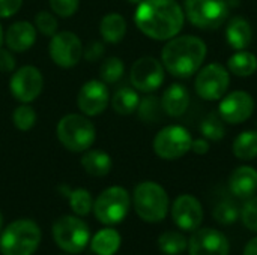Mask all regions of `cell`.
Wrapping results in <instances>:
<instances>
[{
	"instance_id": "obj_1",
	"label": "cell",
	"mask_w": 257,
	"mask_h": 255,
	"mask_svg": "<svg viewBox=\"0 0 257 255\" xmlns=\"http://www.w3.org/2000/svg\"><path fill=\"white\" fill-rule=\"evenodd\" d=\"M184 11L175 0H143L134 15L142 33L155 41L175 38L184 26Z\"/></svg>"
},
{
	"instance_id": "obj_2",
	"label": "cell",
	"mask_w": 257,
	"mask_h": 255,
	"mask_svg": "<svg viewBox=\"0 0 257 255\" xmlns=\"http://www.w3.org/2000/svg\"><path fill=\"white\" fill-rule=\"evenodd\" d=\"M206 57V44L191 35L172 38L161 53L164 68L178 78H188L196 74Z\"/></svg>"
},
{
	"instance_id": "obj_3",
	"label": "cell",
	"mask_w": 257,
	"mask_h": 255,
	"mask_svg": "<svg viewBox=\"0 0 257 255\" xmlns=\"http://www.w3.org/2000/svg\"><path fill=\"white\" fill-rule=\"evenodd\" d=\"M41 228L32 219H17L0 234V252L3 255H33L41 243Z\"/></svg>"
},
{
	"instance_id": "obj_4",
	"label": "cell",
	"mask_w": 257,
	"mask_h": 255,
	"mask_svg": "<svg viewBox=\"0 0 257 255\" xmlns=\"http://www.w3.org/2000/svg\"><path fill=\"white\" fill-rule=\"evenodd\" d=\"M134 210L140 219L149 224L163 221L169 213V195L157 182H142L133 194Z\"/></svg>"
},
{
	"instance_id": "obj_5",
	"label": "cell",
	"mask_w": 257,
	"mask_h": 255,
	"mask_svg": "<svg viewBox=\"0 0 257 255\" xmlns=\"http://www.w3.org/2000/svg\"><path fill=\"white\" fill-rule=\"evenodd\" d=\"M56 134L62 146L75 153L87 150L96 138L95 125L81 114H68L62 117L57 123Z\"/></svg>"
},
{
	"instance_id": "obj_6",
	"label": "cell",
	"mask_w": 257,
	"mask_h": 255,
	"mask_svg": "<svg viewBox=\"0 0 257 255\" xmlns=\"http://www.w3.org/2000/svg\"><path fill=\"white\" fill-rule=\"evenodd\" d=\"M131 207V197L122 186H110L102 191L93 203L95 218L104 225L122 222Z\"/></svg>"
},
{
	"instance_id": "obj_7",
	"label": "cell",
	"mask_w": 257,
	"mask_h": 255,
	"mask_svg": "<svg viewBox=\"0 0 257 255\" xmlns=\"http://www.w3.org/2000/svg\"><path fill=\"white\" fill-rule=\"evenodd\" d=\"M53 239L62 251L80 254L90 242V230L80 218L66 215L53 224Z\"/></svg>"
},
{
	"instance_id": "obj_8",
	"label": "cell",
	"mask_w": 257,
	"mask_h": 255,
	"mask_svg": "<svg viewBox=\"0 0 257 255\" xmlns=\"http://www.w3.org/2000/svg\"><path fill=\"white\" fill-rule=\"evenodd\" d=\"M185 14L199 29H218L229 14L227 0H185Z\"/></svg>"
},
{
	"instance_id": "obj_9",
	"label": "cell",
	"mask_w": 257,
	"mask_h": 255,
	"mask_svg": "<svg viewBox=\"0 0 257 255\" xmlns=\"http://www.w3.org/2000/svg\"><path fill=\"white\" fill-rule=\"evenodd\" d=\"M191 134L184 126L170 125L157 134L154 140V150L161 159L173 161L187 155L191 150Z\"/></svg>"
},
{
	"instance_id": "obj_10",
	"label": "cell",
	"mask_w": 257,
	"mask_h": 255,
	"mask_svg": "<svg viewBox=\"0 0 257 255\" xmlns=\"http://www.w3.org/2000/svg\"><path fill=\"white\" fill-rule=\"evenodd\" d=\"M230 84L227 69L220 63H209L196 77V92L205 101H217L224 96Z\"/></svg>"
},
{
	"instance_id": "obj_11",
	"label": "cell",
	"mask_w": 257,
	"mask_h": 255,
	"mask_svg": "<svg viewBox=\"0 0 257 255\" xmlns=\"http://www.w3.org/2000/svg\"><path fill=\"white\" fill-rule=\"evenodd\" d=\"M51 60L60 68H72L83 57V44L72 32H60L51 36L48 45Z\"/></svg>"
},
{
	"instance_id": "obj_12",
	"label": "cell",
	"mask_w": 257,
	"mask_h": 255,
	"mask_svg": "<svg viewBox=\"0 0 257 255\" xmlns=\"http://www.w3.org/2000/svg\"><path fill=\"white\" fill-rule=\"evenodd\" d=\"M44 86V78L42 74L38 68L35 66H23L20 68L9 81V89L14 98L23 104H29L35 101Z\"/></svg>"
},
{
	"instance_id": "obj_13",
	"label": "cell",
	"mask_w": 257,
	"mask_h": 255,
	"mask_svg": "<svg viewBox=\"0 0 257 255\" xmlns=\"http://www.w3.org/2000/svg\"><path fill=\"white\" fill-rule=\"evenodd\" d=\"M190 255H229L230 243L224 233L217 228H197L188 240Z\"/></svg>"
},
{
	"instance_id": "obj_14",
	"label": "cell",
	"mask_w": 257,
	"mask_h": 255,
	"mask_svg": "<svg viewBox=\"0 0 257 255\" xmlns=\"http://www.w3.org/2000/svg\"><path fill=\"white\" fill-rule=\"evenodd\" d=\"M130 78L134 89L143 93H151L160 89V86L163 84L164 68L161 62L154 57H142L134 62Z\"/></svg>"
},
{
	"instance_id": "obj_15",
	"label": "cell",
	"mask_w": 257,
	"mask_h": 255,
	"mask_svg": "<svg viewBox=\"0 0 257 255\" xmlns=\"http://www.w3.org/2000/svg\"><path fill=\"white\" fill-rule=\"evenodd\" d=\"M172 218L182 231H196L203 222L202 203L191 194H182L172 206Z\"/></svg>"
},
{
	"instance_id": "obj_16",
	"label": "cell",
	"mask_w": 257,
	"mask_h": 255,
	"mask_svg": "<svg viewBox=\"0 0 257 255\" xmlns=\"http://www.w3.org/2000/svg\"><path fill=\"white\" fill-rule=\"evenodd\" d=\"M218 110L224 122L230 125H238L251 117L254 111V99L250 93L236 90L221 99Z\"/></svg>"
},
{
	"instance_id": "obj_17",
	"label": "cell",
	"mask_w": 257,
	"mask_h": 255,
	"mask_svg": "<svg viewBox=\"0 0 257 255\" xmlns=\"http://www.w3.org/2000/svg\"><path fill=\"white\" fill-rule=\"evenodd\" d=\"M108 99H110V93L105 83L98 80H90L81 86L77 96V104L83 114L98 116L107 108Z\"/></svg>"
},
{
	"instance_id": "obj_18",
	"label": "cell",
	"mask_w": 257,
	"mask_h": 255,
	"mask_svg": "<svg viewBox=\"0 0 257 255\" xmlns=\"http://www.w3.org/2000/svg\"><path fill=\"white\" fill-rule=\"evenodd\" d=\"M36 41V29L29 21H17L6 30L5 42L12 53H23L33 47Z\"/></svg>"
},
{
	"instance_id": "obj_19",
	"label": "cell",
	"mask_w": 257,
	"mask_h": 255,
	"mask_svg": "<svg viewBox=\"0 0 257 255\" xmlns=\"http://www.w3.org/2000/svg\"><path fill=\"white\" fill-rule=\"evenodd\" d=\"M230 192L241 200H248L257 192V170L248 165L238 167L229 177Z\"/></svg>"
},
{
	"instance_id": "obj_20",
	"label": "cell",
	"mask_w": 257,
	"mask_h": 255,
	"mask_svg": "<svg viewBox=\"0 0 257 255\" xmlns=\"http://www.w3.org/2000/svg\"><path fill=\"white\" fill-rule=\"evenodd\" d=\"M161 105L166 114L172 117L182 116L188 105H190V93L188 89L182 84H172L169 86L161 98Z\"/></svg>"
},
{
	"instance_id": "obj_21",
	"label": "cell",
	"mask_w": 257,
	"mask_h": 255,
	"mask_svg": "<svg viewBox=\"0 0 257 255\" xmlns=\"http://www.w3.org/2000/svg\"><path fill=\"white\" fill-rule=\"evenodd\" d=\"M226 36L232 48L235 50H245L253 39V30L250 23L242 18V17H235L230 20L227 29H226Z\"/></svg>"
},
{
	"instance_id": "obj_22",
	"label": "cell",
	"mask_w": 257,
	"mask_h": 255,
	"mask_svg": "<svg viewBox=\"0 0 257 255\" xmlns=\"http://www.w3.org/2000/svg\"><path fill=\"white\" fill-rule=\"evenodd\" d=\"M122 239L117 230L102 228L90 240V248L96 255H114L120 248Z\"/></svg>"
},
{
	"instance_id": "obj_23",
	"label": "cell",
	"mask_w": 257,
	"mask_h": 255,
	"mask_svg": "<svg viewBox=\"0 0 257 255\" xmlns=\"http://www.w3.org/2000/svg\"><path fill=\"white\" fill-rule=\"evenodd\" d=\"M84 171L95 177H104L111 171V158L102 150H89L81 158Z\"/></svg>"
},
{
	"instance_id": "obj_24",
	"label": "cell",
	"mask_w": 257,
	"mask_h": 255,
	"mask_svg": "<svg viewBox=\"0 0 257 255\" xmlns=\"http://www.w3.org/2000/svg\"><path fill=\"white\" fill-rule=\"evenodd\" d=\"M99 32L105 42L117 44L123 39V36L126 33V21L120 14H116V12L107 14L101 20Z\"/></svg>"
},
{
	"instance_id": "obj_25",
	"label": "cell",
	"mask_w": 257,
	"mask_h": 255,
	"mask_svg": "<svg viewBox=\"0 0 257 255\" xmlns=\"http://www.w3.org/2000/svg\"><path fill=\"white\" fill-rule=\"evenodd\" d=\"M229 71L238 77H250L257 71V57L245 50H239L233 56H230L227 62Z\"/></svg>"
},
{
	"instance_id": "obj_26",
	"label": "cell",
	"mask_w": 257,
	"mask_h": 255,
	"mask_svg": "<svg viewBox=\"0 0 257 255\" xmlns=\"http://www.w3.org/2000/svg\"><path fill=\"white\" fill-rule=\"evenodd\" d=\"M140 104L139 93L131 87H120L111 98V107L117 114H133Z\"/></svg>"
},
{
	"instance_id": "obj_27",
	"label": "cell",
	"mask_w": 257,
	"mask_h": 255,
	"mask_svg": "<svg viewBox=\"0 0 257 255\" xmlns=\"http://www.w3.org/2000/svg\"><path fill=\"white\" fill-rule=\"evenodd\" d=\"M233 155L241 161H251L257 156V131H245L233 141Z\"/></svg>"
},
{
	"instance_id": "obj_28",
	"label": "cell",
	"mask_w": 257,
	"mask_h": 255,
	"mask_svg": "<svg viewBox=\"0 0 257 255\" xmlns=\"http://www.w3.org/2000/svg\"><path fill=\"white\" fill-rule=\"evenodd\" d=\"M158 248L166 255H179L187 251L188 240L181 231H166L158 237Z\"/></svg>"
},
{
	"instance_id": "obj_29",
	"label": "cell",
	"mask_w": 257,
	"mask_h": 255,
	"mask_svg": "<svg viewBox=\"0 0 257 255\" xmlns=\"http://www.w3.org/2000/svg\"><path fill=\"white\" fill-rule=\"evenodd\" d=\"M66 195H68L69 207L72 209V212L75 215L86 216L93 209V200H92V195L89 191H86L83 188H77V189L68 191Z\"/></svg>"
},
{
	"instance_id": "obj_30",
	"label": "cell",
	"mask_w": 257,
	"mask_h": 255,
	"mask_svg": "<svg viewBox=\"0 0 257 255\" xmlns=\"http://www.w3.org/2000/svg\"><path fill=\"white\" fill-rule=\"evenodd\" d=\"M200 132L203 134V138L206 140L220 141L226 135V128H224L221 116L217 113L208 114L200 123Z\"/></svg>"
},
{
	"instance_id": "obj_31",
	"label": "cell",
	"mask_w": 257,
	"mask_h": 255,
	"mask_svg": "<svg viewBox=\"0 0 257 255\" xmlns=\"http://www.w3.org/2000/svg\"><path fill=\"white\" fill-rule=\"evenodd\" d=\"M123 71H125V66L119 57H108L101 65L99 75L105 84H113V83H117L123 77Z\"/></svg>"
},
{
	"instance_id": "obj_32",
	"label": "cell",
	"mask_w": 257,
	"mask_h": 255,
	"mask_svg": "<svg viewBox=\"0 0 257 255\" xmlns=\"http://www.w3.org/2000/svg\"><path fill=\"white\" fill-rule=\"evenodd\" d=\"M241 210L233 201H221L214 209V219L220 225H232L238 221Z\"/></svg>"
},
{
	"instance_id": "obj_33",
	"label": "cell",
	"mask_w": 257,
	"mask_h": 255,
	"mask_svg": "<svg viewBox=\"0 0 257 255\" xmlns=\"http://www.w3.org/2000/svg\"><path fill=\"white\" fill-rule=\"evenodd\" d=\"M161 110H163V105L157 99V96H146L145 99L140 101V104L137 107V111H139L140 119L143 122H148V123L157 122L160 119Z\"/></svg>"
},
{
	"instance_id": "obj_34",
	"label": "cell",
	"mask_w": 257,
	"mask_h": 255,
	"mask_svg": "<svg viewBox=\"0 0 257 255\" xmlns=\"http://www.w3.org/2000/svg\"><path fill=\"white\" fill-rule=\"evenodd\" d=\"M12 122L17 126V129L20 131H30L35 123H36V113L35 110L27 105L23 104L20 107H17L12 113Z\"/></svg>"
},
{
	"instance_id": "obj_35",
	"label": "cell",
	"mask_w": 257,
	"mask_h": 255,
	"mask_svg": "<svg viewBox=\"0 0 257 255\" xmlns=\"http://www.w3.org/2000/svg\"><path fill=\"white\" fill-rule=\"evenodd\" d=\"M244 227L253 233H257V195L250 197L241 209L239 215Z\"/></svg>"
},
{
	"instance_id": "obj_36",
	"label": "cell",
	"mask_w": 257,
	"mask_h": 255,
	"mask_svg": "<svg viewBox=\"0 0 257 255\" xmlns=\"http://www.w3.org/2000/svg\"><path fill=\"white\" fill-rule=\"evenodd\" d=\"M35 26L45 36H53L57 32V20L54 18L53 14H50L47 11H41L39 14H36Z\"/></svg>"
},
{
	"instance_id": "obj_37",
	"label": "cell",
	"mask_w": 257,
	"mask_h": 255,
	"mask_svg": "<svg viewBox=\"0 0 257 255\" xmlns=\"http://www.w3.org/2000/svg\"><path fill=\"white\" fill-rule=\"evenodd\" d=\"M48 2H50L51 11L62 18L72 17L77 12L78 3H80V0H48Z\"/></svg>"
},
{
	"instance_id": "obj_38",
	"label": "cell",
	"mask_w": 257,
	"mask_h": 255,
	"mask_svg": "<svg viewBox=\"0 0 257 255\" xmlns=\"http://www.w3.org/2000/svg\"><path fill=\"white\" fill-rule=\"evenodd\" d=\"M23 0H0V18H9L21 8Z\"/></svg>"
},
{
	"instance_id": "obj_39",
	"label": "cell",
	"mask_w": 257,
	"mask_h": 255,
	"mask_svg": "<svg viewBox=\"0 0 257 255\" xmlns=\"http://www.w3.org/2000/svg\"><path fill=\"white\" fill-rule=\"evenodd\" d=\"M14 68H15V57L12 56V51L0 48V71L8 74L12 72Z\"/></svg>"
},
{
	"instance_id": "obj_40",
	"label": "cell",
	"mask_w": 257,
	"mask_h": 255,
	"mask_svg": "<svg viewBox=\"0 0 257 255\" xmlns=\"http://www.w3.org/2000/svg\"><path fill=\"white\" fill-rule=\"evenodd\" d=\"M102 53H104V45L101 42H93V44L89 45V48L83 54L89 62H95L102 56Z\"/></svg>"
},
{
	"instance_id": "obj_41",
	"label": "cell",
	"mask_w": 257,
	"mask_h": 255,
	"mask_svg": "<svg viewBox=\"0 0 257 255\" xmlns=\"http://www.w3.org/2000/svg\"><path fill=\"white\" fill-rule=\"evenodd\" d=\"M209 141L206 138H199V140H193L191 144V150L197 155H206L209 152Z\"/></svg>"
},
{
	"instance_id": "obj_42",
	"label": "cell",
	"mask_w": 257,
	"mask_h": 255,
	"mask_svg": "<svg viewBox=\"0 0 257 255\" xmlns=\"http://www.w3.org/2000/svg\"><path fill=\"white\" fill-rule=\"evenodd\" d=\"M242 255H257V236L250 239L245 246H244V251H242Z\"/></svg>"
},
{
	"instance_id": "obj_43",
	"label": "cell",
	"mask_w": 257,
	"mask_h": 255,
	"mask_svg": "<svg viewBox=\"0 0 257 255\" xmlns=\"http://www.w3.org/2000/svg\"><path fill=\"white\" fill-rule=\"evenodd\" d=\"M2 44H3V29L0 26V48H2Z\"/></svg>"
},
{
	"instance_id": "obj_44",
	"label": "cell",
	"mask_w": 257,
	"mask_h": 255,
	"mask_svg": "<svg viewBox=\"0 0 257 255\" xmlns=\"http://www.w3.org/2000/svg\"><path fill=\"white\" fill-rule=\"evenodd\" d=\"M2 227H3V215L0 212V231H2Z\"/></svg>"
},
{
	"instance_id": "obj_45",
	"label": "cell",
	"mask_w": 257,
	"mask_h": 255,
	"mask_svg": "<svg viewBox=\"0 0 257 255\" xmlns=\"http://www.w3.org/2000/svg\"><path fill=\"white\" fill-rule=\"evenodd\" d=\"M128 2H131V3H142L143 0H128Z\"/></svg>"
}]
</instances>
